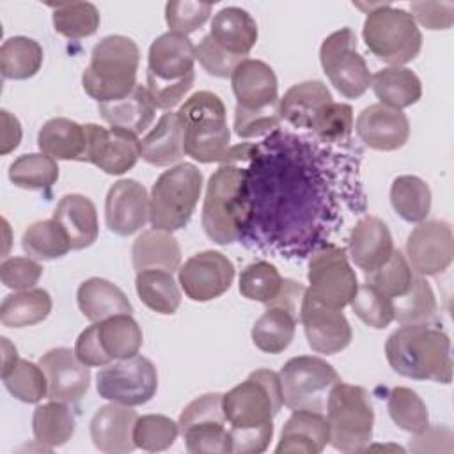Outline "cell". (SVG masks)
<instances>
[{
	"mask_svg": "<svg viewBox=\"0 0 454 454\" xmlns=\"http://www.w3.org/2000/svg\"><path fill=\"white\" fill-rule=\"evenodd\" d=\"M349 305L356 317L371 328L381 330L394 321L392 298H388L385 293H381L369 282L358 286Z\"/></svg>",
	"mask_w": 454,
	"mask_h": 454,
	"instance_id": "obj_49",
	"label": "cell"
},
{
	"mask_svg": "<svg viewBox=\"0 0 454 454\" xmlns=\"http://www.w3.org/2000/svg\"><path fill=\"white\" fill-rule=\"evenodd\" d=\"M371 87L381 105L403 110L415 105L422 96L419 76L404 66H388L371 74Z\"/></svg>",
	"mask_w": 454,
	"mask_h": 454,
	"instance_id": "obj_34",
	"label": "cell"
},
{
	"mask_svg": "<svg viewBox=\"0 0 454 454\" xmlns=\"http://www.w3.org/2000/svg\"><path fill=\"white\" fill-rule=\"evenodd\" d=\"M236 96L234 133L239 138H255L278 128V82L273 69L257 59L241 60L231 73Z\"/></svg>",
	"mask_w": 454,
	"mask_h": 454,
	"instance_id": "obj_3",
	"label": "cell"
},
{
	"mask_svg": "<svg viewBox=\"0 0 454 454\" xmlns=\"http://www.w3.org/2000/svg\"><path fill=\"white\" fill-rule=\"evenodd\" d=\"M37 145L53 160L82 161L87 145L85 128L71 119L53 117L39 129Z\"/></svg>",
	"mask_w": 454,
	"mask_h": 454,
	"instance_id": "obj_35",
	"label": "cell"
},
{
	"mask_svg": "<svg viewBox=\"0 0 454 454\" xmlns=\"http://www.w3.org/2000/svg\"><path fill=\"white\" fill-rule=\"evenodd\" d=\"M300 321L312 351L335 355L346 349L353 339L351 326L339 309L316 301L307 291L300 307Z\"/></svg>",
	"mask_w": 454,
	"mask_h": 454,
	"instance_id": "obj_20",
	"label": "cell"
},
{
	"mask_svg": "<svg viewBox=\"0 0 454 454\" xmlns=\"http://www.w3.org/2000/svg\"><path fill=\"white\" fill-rule=\"evenodd\" d=\"M195 59L207 74L216 78H229L232 69L241 62L231 57L227 51H223L209 34L204 35L200 43L195 46Z\"/></svg>",
	"mask_w": 454,
	"mask_h": 454,
	"instance_id": "obj_55",
	"label": "cell"
},
{
	"mask_svg": "<svg viewBox=\"0 0 454 454\" xmlns=\"http://www.w3.org/2000/svg\"><path fill=\"white\" fill-rule=\"evenodd\" d=\"M349 257L364 273L381 268L394 252L392 234L378 216H364L351 229L348 239Z\"/></svg>",
	"mask_w": 454,
	"mask_h": 454,
	"instance_id": "obj_25",
	"label": "cell"
},
{
	"mask_svg": "<svg viewBox=\"0 0 454 454\" xmlns=\"http://www.w3.org/2000/svg\"><path fill=\"white\" fill-rule=\"evenodd\" d=\"M452 431L445 426H427L410 440L411 452H452Z\"/></svg>",
	"mask_w": 454,
	"mask_h": 454,
	"instance_id": "obj_57",
	"label": "cell"
},
{
	"mask_svg": "<svg viewBox=\"0 0 454 454\" xmlns=\"http://www.w3.org/2000/svg\"><path fill=\"white\" fill-rule=\"evenodd\" d=\"M106 227L117 236H131L149 222V195L142 183L119 179L105 199Z\"/></svg>",
	"mask_w": 454,
	"mask_h": 454,
	"instance_id": "obj_21",
	"label": "cell"
},
{
	"mask_svg": "<svg viewBox=\"0 0 454 454\" xmlns=\"http://www.w3.org/2000/svg\"><path fill=\"white\" fill-rule=\"evenodd\" d=\"M0 340H2V374H5L12 369V365L20 358H18V351H16L14 344H11L7 337H2Z\"/></svg>",
	"mask_w": 454,
	"mask_h": 454,
	"instance_id": "obj_60",
	"label": "cell"
},
{
	"mask_svg": "<svg viewBox=\"0 0 454 454\" xmlns=\"http://www.w3.org/2000/svg\"><path fill=\"white\" fill-rule=\"evenodd\" d=\"M238 287L243 298L268 305L280 294L284 287V278L273 264L266 261H257L248 264L241 271Z\"/></svg>",
	"mask_w": 454,
	"mask_h": 454,
	"instance_id": "obj_47",
	"label": "cell"
},
{
	"mask_svg": "<svg viewBox=\"0 0 454 454\" xmlns=\"http://www.w3.org/2000/svg\"><path fill=\"white\" fill-rule=\"evenodd\" d=\"M406 259L415 275L443 273L454 259L452 229L443 220H424L408 234Z\"/></svg>",
	"mask_w": 454,
	"mask_h": 454,
	"instance_id": "obj_17",
	"label": "cell"
},
{
	"mask_svg": "<svg viewBox=\"0 0 454 454\" xmlns=\"http://www.w3.org/2000/svg\"><path fill=\"white\" fill-rule=\"evenodd\" d=\"M330 443L340 452H362L372 440L374 410L364 387L339 381L328 394Z\"/></svg>",
	"mask_w": 454,
	"mask_h": 454,
	"instance_id": "obj_10",
	"label": "cell"
},
{
	"mask_svg": "<svg viewBox=\"0 0 454 454\" xmlns=\"http://www.w3.org/2000/svg\"><path fill=\"white\" fill-rule=\"evenodd\" d=\"M140 156L154 167H170L184 156L183 126L177 112H165L140 138Z\"/></svg>",
	"mask_w": 454,
	"mask_h": 454,
	"instance_id": "obj_30",
	"label": "cell"
},
{
	"mask_svg": "<svg viewBox=\"0 0 454 454\" xmlns=\"http://www.w3.org/2000/svg\"><path fill=\"white\" fill-rule=\"evenodd\" d=\"M333 101L332 92L321 80L294 83L278 103L280 117L294 128L310 129L321 110Z\"/></svg>",
	"mask_w": 454,
	"mask_h": 454,
	"instance_id": "obj_29",
	"label": "cell"
},
{
	"mask_svg": "<svg viewBox=\"0 0 454 454\" xmlns=\"http://www.w3.org/2000/svg\"><path fill=\"white\" fill-rule=\"evenodd\" d=\"M43 48L35 39L14 35L0 48V71L7 80H28L43 66Z\"/></svg>",
	"mask_w": 454,
	"mask_h": 454,
	"instance_id": "obj_41",
	"label": "cell"
},
{
	"mask_svg": "<svg viewBox=\"0 0 454 454\" xmlns=\"http://www.w3.org/2000/svg\"><path fill=\"white\" fill-rule=\"evenodd\" d=\"M21 247L35 261H53L71 250L66 231L53 216L28 225L21 236Z\"/></svg>",
	"mask_w": 454,
	"mask_h": 454,
	"instance_id": "obj_42",
	"label": "cell"
},
{
	"mask_svg": "<svg viewBox=\"0 0 454 454\" xmlns=\"http://www.w3.org/2000/svg\"><path fill=\"white\" fill-rule=\"evenodd\" d=\"M411 16L427 30H447L454 23V2H411Z\"/></svg>",
	"mask_w": 454,
	"mask_h": 454,
	"instance_id": "obj_56",
	"label": "cell"
},
{
	"mask_svg": "<svg viewBox=\"0 0 454 454\" xmlns=\"http://www.w3.org/2000/svg\"><path fill=\"white\" fill-rule=\"evenodd\" d=\"M96 328L99 346L110 364L138 355L144 337L138 323L131 317V314L112 316L96 323Z\"/></svg>",
	"mask_w": 454,
	"mask_h": 454,
	"instance_id": "obj_36",
	"label": "cell"
},
{
	"mask_svg": "<svg viewBox=\"0 0 454 454\" xmlns=\"http://www.w3.org/2000/svg\"><path fill=\"white\" fill-rule=\"evenodd\" d=\"M137 411L131 406L110 403L101 406L90 420V438L98 450L105 454H126L137 449L133 429Z\"/></svg>",
	"mask_w": 454,
	"mask_h": 454,
	"instance_id": "obj_24",
	"label": "cell"
},
{
	"mask_svg": "<svg viewBox=\"0 0 454 454\" xmlns=\"http://www.w3.org/2000/svg\"><path fill=\"white\" fill-rule=\"evenodd\" d=\"M323 142H344L353 131V108L346 103L326 105L310 128Z\"/></svg>",
	"mask_w": 454,
	"mask_h": 454,
	"instance_id": "obj_53",
	"label": "cell"
},
{
	"mask_svg": "<svg viewBox=\"0 0 454 454\" xmlns=\"http://www.w3.org/2000/svg\"><path fill=\"white\" fill-rule=\"evenodd\" d=\"M43 275V266L32 257H9L0 264L2 284L14 291L34 289Z\"/></svg>",
	"mask_w": 454,
	"mask_h": 454,
	"instance_id": "obj_54",
	"label": "cell"
},
{
	"mask_svg": "<svg viewBox=\"0 0 454 454\" xmlns=\"http://www.w3.org/2000/svg\"><path fill=\"white\" fill-rule=\"evenodd\" d=\"M305 291L307 287L300 282L284 278L280 294L266 305V310L252 326V342L257 349L277 355L289 348L294 339Z\"/></svg>",
	"mask_w": 454,
	"mask_h": 454,
	"instance_id": "obj_16",
	"label": "cell"
},
{
	"mask_svg": "<svg viewBox=\"0 0 454 454\" xmlns=\"http://www.w3.org/2000/svg\"><path fill=\"white\" fill-rule=\"evenodd\" d=\"M213 41L238 60H245L257 43V23L241 7H223L211 20Z\"/></svg>",
	"mask_w": 454,
	"mask_h": 454,
	"instance_id": "obj_27",
	"label": "cell"
},
{
	"mask_svg": "<svg viewBox=\"0 0 454 454\" xmlns=\"http://www.w3.org/2000/svg\"><path fill=\"white\" fill-rule=\"evenodd\" d=\"M140 50L126 35H106L90 51V62L83 69L82 87L99 103L128 96L137 87Z\"/></svg>",
	"mask_w": 454,
	"mask_h": 454,
	"instance_id": "obj_6",
	"label": "cell"
},
{
	"mask_svg": "<svg viewBox=\"0 0 454 454\" xmlns=\"http://www.w3.org/2000/svg\"><path fill=\"white\" fill-rule=\"evenodd\" d=\"M330 443V426L323 411L293 410L286 420L275 452L319 454Z\"/></svg>",
	"mask_w": 454,
	"mask_h": 454,
	"instance_id": "obj_26",
	"label": "cell"
},
{
	"mask_svg": "<svg viewBox=\"0 0 454 454\" xmlns=\"http://www.w3.org/2000/svg\"><path fill=\"white\" fill-rule=\"evenodd\" d=\"M131 261L137 273L145 270H165L174 273L181 266V247L172 232L153 227L144 231L133 241Z\"/></svg>",
	"mask_w": 454,
	"mask_h": 454,
	"instance_id": "obj_33",
	"label": "cell"
},
{
	"mask_svg": "<svg viewBox=\"0 0 454 454\" xmlns=\"http://www.w3.org/2000/svg\"><path fill=\"white\" fill-rule=\"evenodd\" d=\"M2 381L21 403L35 404L43 397H48V380L39 364L20 358L9 372L2 374Z\"/></svg>",
	"mask_w": 454,
	"mask_h": 454,
	"instance_id": "obj_48",
	"label": "cell"
},
{
	"mask_svg": "<svg viewBox=\"0 0 454 454\" xmlns=\"http://www.w3.org/2000/svg\"><path fill=\"white\" fill-rule=\"evenodd\" d=\"M48 380V399L62 403H78L89 390L90 371L80 362L74 349L53 348L39 358Z\"/></svg>",
	"mask_w": 454,
	"mask_h": 454,
	"instance_id": "obj_22",
	"label": "cell"
},
{
	"mask_svg": "<svg viewBox=\"0 0 454 454\" xmlns=\"http://www.w3.org/2000/svg\"><path fill=\"white\" fill-rule=\"evenodd\" d=\"M319 62L330 83L348 99L360 98L371 87V73L356 50V35L349 27L330 34L319 48Z\"/></svg>",
	"mask_w": 454,
	"mask_h": 454,
	"instance_id": "obj_14",
	"label": "cell"
},
{
	"mask_svg": "<svg viewBox=\"0 0 454 454\" xmlns=\"http://www.w3.org/2000/svg\"><path fill=\"white\" fill-rule=\"evenodd\" d=\"M51 305V296L46 289L14 291L0 305V323L7 328L34 326L50 316Z\"/></svg>",
	"mask_w": 454,
	"mask_h": 454,
	"instance_id": "obj_37",
	"label": "cell"
},
{
	"mask_svg": "<svg viewBox=\"0 0 454 454\" xmlns=\"http://www.w3.org/2000/svg\"><path fill=\"white\" fill-rule=\"evenodd\" d=\"M280 378L270 369H257L245 381L222 395L232 454L264 452L273 436V419L282 408Z\"/></svg>",
	"mask_w": 454,
	"mask_h": 454,
	"instance_id": "obj_1",
	"label": "cell"
},
{
	"mask_svg": "<svg viewBox=\"0 0 454 454\" xmlns=\"http://www.w3.org/2000/svg\"><path fill=\"white\" fill-rule=\"evenodd\" d=\"M390 367L410 380L450 383V340L445 332L431 325H401L385 342Z\"/></svg>",
	"mask_w": 454,
	"mask_h": 454,
	"instance_id": "obj_4",
	"label": "cell"
},
{
	"mask_svg": "<svg viewBox=\"0 0 454 454\" xmlns=\"http://www.w3.org/2000/svg\"><path fill=\"white\" fill-rule=\"evenodd\" d=\"M202 192V172L193 163H177L161 172L149 195V222L154 229L179 231L188 225Z\"/></svg>",
	"mask_w": 454,
	"mask_h": 454,
	"instance_id": "obj_9",
	"label": "cell"
},
{
	"mask_svg": "<svg viewBox=\"0 0 454 454\" xmlns=\"http://www.w3.org/2000/svg\"><path fill=\"white\" fill-rule=\"evenodd\" d=\"M80 312L90 321L99 323L117 314H131L133 307L121 287L99 277L87 278L76 291Z\"/></svg>",
	"mask_w": 454,
	"mask_h": 454,
	"instance_id": "obj_32",
	"label": "cell"
},
{
	"mask_svg": "<svg viewBox=\"0 0 454 454\" xmlns=\"http://www.w3.org/2000/svg\"><path fill=\"white\" fill-rule=\"evenodd\" d=\"M362 37L367 50L390 66L411 62L422 48V32L413 16L390 4L369 5Z\"/></svg>",
	"mask_w": 454,
	"mask_h": 454,
	"instance_id": "obj_8",
	"label": "cell"
},
{
	"mask_svg": "<svg viewBox=\"0 0 454 454\" xmlns=\"http://www.w3.org/2000/svg\"><path fill=\"white\" fill-rule=\"evenodd\" d=\"M74 353L89 367H105L110 364L106 355L103 353L99 340H98V328L96 323L87 326L74 342Z\"/></svg>",
	"mask_w": 454,
	"mask_h": 454,
	"instance_id": "obj_58",
	"label": "cell"
},
{
	"mask_svg": "<svg viewBox=\"0 0 454 454\" xmlns=\"http://www.w3.org/2000/svg\"><path fill=\"white\" fill-rule=\"evenodd\" d=\"M179 434V424L174 422L170 417L149 413L137 419L133 429L135 445L142 450L158 452L167 450L174 445Z\"/></svg>",
	"mask_w": 454,
	"mask_h": 454,
	"instance_id": "obj_50",
	"label": "cell"
},
{
	"mask_svg": "<svg viewBox=\"0 0 454 454\" xmlns=\"http://www.w3.org/2000/svg\"><path fill=\"white\" fill-rule=\"evenodd\" d=\"M195 46L181 34L158 35L147 53V94L158 110L170 112L195 82Z\"/></svg>",
	"mask_w": 454,
	"mask_h": 454,
	"instance_id": "obj_5",
	"label": "cell"
},
{
	"mask_svg": "<svg viewBox=\"0 0 454 454\" xmlns=\"http://www.w3.org/2000/svg\"><path fill=\"white\" fill-rule=\"evenodd\" d=\"M307 278V293L316 301L339 310L349 305L358 289V278L346 250L335 245H326L310 255Z\"/></svg>",
	"mask_w": 454,
	"mask_h": 454,
	"instance_id": "obj_12",
	"label": "cell"
},
{
	"mask_svg": "<svg viewBox=\"0 0 454 454\" xmlns=\"http://www.w3.org/2000/svg\"><path fill=\"white\" fill-rule=\"evenodd\" d=\"M53 218L66 231L71 250H83L98 239V211L94 202L85 195H64L53 211Z\"/></svg>",
	"mask_w": 454,
	"mask_h": 454,
	"instance_id": "obj_28",
	"label": "cell"
},
{
	"mask_svg": "<svg viewBox=\"0 0 454 454\" xmlns=\"http://www.w3.org/2000/svg\"><path fill=\"white\" fill-rule=\"evenodd\" d=\"M390 204L404 222H424L431 211V190L417 176H399L390 186Z\"/></svg>",
	"mask_w": 454,
	"mask_h": 454,
	"instance_id": "obj_40",
	"label": "cell"
},
{
	"mask_svg": "<svg viewBox=\"0 0 454 454\" xmlns=\"http://www.w3.org/2000/svg\"><path fill=\"white\" fill-rule=\"evenodd\" d=\"M9 179L23 190H48L59 179L57 160L44 153L21 154L9 165Z\"/></svg>",
	"mask_w": 454,
	"mask_h": 454,
	"instance_id": "obj_44",
	"label": "cell"
},
{
	"mask_svg": "<svg viewBox=\"0 0 454 454\" xmlns=\"http://www.w3.org/2000/svg\"><path fill=\"white\" fill-rule=\"evenodd\" d=\"M32 433L35 442L48 450L67 443L74 434V417L67 403L50 401L39 404L32 415Z\"/></svg>",
	"mask_w": 454,
	"mask_h": 454,
	"instance_id": "obj_38",
	"label": "cell"
},
{
	"mask_svg": "<svg viewBox=\"0 0 454 454\" xmlns=\"http://www.w3.org/2000/svg\"><path fill=\"white\" fill-rule=\"evenodd\" d=\"M394 319L401 325H429L436 319L438 305L426 277L415 275L411 287L392 300Z\"/></svg>",
	"mask_w": 454,
	"mask_h": 454,
	"instance_id": "obj_43",
	"label": "cell"
},
{
	"mask_svg": "<svg viewBox=\"0 0 454 454\" xmlns=\"http://www.w3.org/2000/svg\"><path fill=\"white\" fill-rule=\"evenodd\" d=\"M53 9V27L67 39H83L99 28V11L90 2L50 4Z\"/></svg>",
	"mask_w": 454,
	"mask_h": 454,
	"instance_id": "obj_45",
	"label": "cell"
},
{
	"mask_svg": "<svg viewBox=\"0 0 454 454\" xmlns=\"http://www.w3.org/2000/svg\"><path fill=\"white\" fill-rule=\"evenodd\" d=\"M98 110L110 128H119L137 137L151 128L156 115V106L153 105L147 89L138 83L128 96L115 101L99 103Z\"/></svg>",
	"mask_w": 454,
	"mask_h": 454,
	"instance_id": "obj_31",
	"label": "cell"
},
{
	"mask_svg": "<svg viewBox=\"0 0 454 454\" xmlns=\"http://www.w3.org/2000/svg\"><path fill=\"white\" fill-rule=\"evenodd\" d=\"M213 5L207 2H190V0H172L165 5V21L170 32L190 35L199 30L211 16Z\"/></svg>",
	"mask_w": 454,
	"mask_h": 454,
	"instance_id": "obj_52",
	"label": "cell"
},
{
	"mask_svg": "<svg viewBox=\"0 0 454 454\" xmlns=\"http://www.w3.org/2000/svg\"><path fill=\"white\" fill-rule=\"evenodd\" d=\"M183 126L184 154L199 163H245L254 151L252 144L231 145L223 101L209 92L192 94L177 110Z\"/></svg>",
	"mask_w": 454,
	"mask_h": 454,
	"instance_id": "obj_2",
	"label": "cell"
},
{
	"mask_svg": "<svg viewBox=\"0 0 454 454\" xmlns=\"http://www.w3.org/2000/svg\"><path fill=\"white\" fill-rule=\"evenodd\" d=\"M282 403L289 410L325 411L328 394L340 381L332 364L319 356L300 355L287 360L280 372Z\"/></svg>",
	"mask_w": 454,
	"mask_h": 454,
	"instance_id": "obj_11",
	"label": "cell"
},
{
	"mask_svg": "<svg viewBox=\"0 0 454 454\" xmlns=\"http://www.w3.org/2000/svg\"><path fill=\"white\" fill-rule=\"evenodd\" d=\"M135 289L140 301L158 314L172 316L181 305V291L170 271H138L135 278Z\"/></svg>",
	"mask_w": 454,
	"mask_h": 454,
	"instance_id": "obj_39",
	"label": "cell"
},
{
	"mask_svg": "<svg viewBox=\"0 0 454 454\" xmlns=\"http://www.w3.org/2000/svg\"><path fill=\"white\" fill-rule=\"evenodd\" d=\"M387 410L397 427L417 434L429 426V413L420 395L406 387H394L388 394Z\"/></svg>",
	"mask_w": 454,
	"mask_h": 454,
	"instance_id": "obj_46",
	"label": "cell"
},
{
	"mask_svg": "<svg viewBox=\"0 0 454 454\" xmlns=\"http://www.w3.org/2000/svg\"><path fill=\"white\" fill-rule=\"evenodd\" d=\"M247 176L243 163H222L207 181L202 229L218 245H229L239 236L245 220Z\"/></svg>",
	"mask_w": 454,
	"mask_h": 454,
	"instance_id": "obj_7",
	"label": "cell"
},
{
	"mask_svg": "<svg viewBox=\"0 0 454 454\" xmlns=\"http://www.w3.org/2000/svg\"><path fill=\"white\" fill-rule=\"evenodd\" d=\"M98 394L117 404L140 406L149 403L158 390V372L154 364L135 355L105 365L96 376Z\"/></svg>",
	"mask_w": 454,
	"mask_h": 454,
	"instance_id": "obj_15",
	"label": "cell"
},
{
	"mask_svg": "<svg viewBox=\"0 0 454 454\" xmlns=\"http://www.w3.org/2000/svg\"><path fill=\"white\" fill-rule=\"evenodd\" d=\"M365 275H367L365 282L372 284L392 300L404 294L411 287L415 278V273L408 264L406 255L401 250H394L388 261L381 268Z\"/></svg>",
	"mask_w": 454,
	"mask_h": 454,
	"instance_id": "obj_51",
	"label": "cell"
},
{
	"mask_svg": "<svg viewBox=\"0 0 454 454\" xmlns=\"http://www.w3.org/2000/svg\"><path fill=\"white\" fill-rule=\"evenodd\" d=\"M179 434L190 454L231 452V434L222 406V394L195 397L179 415Z\"/></svg>",
	"mask_w": 454,
	"mask_h": 454,
	"instance_id": "obj_13",
	"label": "cell"
},
{
	"mask_svg": "<svg viewBox=\"0 0 454 454\" xmlns=\"http://www.w3.org/2000/svg\"><path fill=\"white\" fill-rule=\"evenodd\" d=\"M355 129L367 147L376 151H395L408 142L410 121L403 110L374 103L358 114Z\"/></svg>",
	"mask_w": 454,
	"mask_h": 454,
	"instance_id": "obj_23",
	"label": "cell"
},
{
	"mask_svg": "<svg viewBox=\"0 0 454 454\" xmlns=\"http://www.w3.org/2000/svg\"><path fill=\"white\" fill-rule=\"evenodd\" d=\"M0 121H2V129H0V153L9 154L14 151L20 142H21V124L20 121L9 114L7 110L0 112Z\"/></svg>",
	"mask_w": 454,
	"mask_h": 454,
	"instance_id": "obj_59",
	"label": "cell"
},
{
	"mask_svg": "<svg viewBox=\"0 0 454 454\" xmlns=\"http://www.w3.org/2000/svg\"><path fill=\"white\" fill-rule=\"evenodd\" d=\"M85 154L82 161L96 165L110 176H121L135 167L140 158V138L119 128L85 124Z\"/></svg>",
	"mask_w": 454,
	"mask_h": 454,
	"instance_id": "obj_19",
	"label": "cell"
},
{
	"mask_svg": "<svg viewBox=\"0 0 454 454\" xmlns=\"http://www.w3.org/2000/svg\"><path fill=\"white\" fill-rule=\"evenodd\" d=\"M177 280L190 300L211 301L229 291L234 280V264L222 252L204 250L179 266Z\"/></svg>",
	"mask_w": 454,
	"mask_h": 454,
	"instance_id": "obj_18",
	"label": "cell"
}]
</instances>
